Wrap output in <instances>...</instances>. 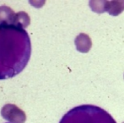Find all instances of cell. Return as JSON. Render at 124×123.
Listing matches in <instances>:
<instances>
[{"label":"cell","instance_id":"cell-1","mask_svg":"<svg viewBox=\"0 0 124 123\" xmlns=\"http://www.w3.org/2000/svg\"><path fill=\"white\" fill-rule=\"evenodd\" d=\"M31 54V39L24 29L14 25H0V79L21 72Z\"/></svg>","mask_w":124,"mask_h":123},{"label":"cell","instance_id":"cell-2","mask_svg":"<svg viewBox=\"0 0 124 123\" xmlns=\"http://www.w3.org/2000/svg\"><path fill=\"white\" fill-rule=\"evenodd\" d=\"M59 123H116L111 115L101 107L84 105L74 107L63 116Z\"/></svg>","mask_w":124,"mask_h":123},{"label":"cell","instance_id":"cell-3","mask_svg":"<svg viewBox=\"0 0 124 123\" xmlns=\"http://www.w3.org/2000/svg\"><path fill=\"white\" fill-rule=\"evenodd\" d=\"M1 116L10 123H25L26 114L14 104H6L1 110Z\"/></svg>","mask_w":124,"mask_h":123},{"label":"cell","instance_id":"cell-4","mask_svg":"<svg viewBox=\"0 0 124 123\" xmlns=\"http://www.w3.org/2000/svg\"><path fill=\"white\" fill-rule=\"evenodd\" d=\"M74 44L76 49L81 53H87L92 47L91 38L85 33H80L76 36L74 40Z\"/></svg>","mask_w":124,"mask_h":123},{"label":"cell","instance_id":"cell-5","mask_svg":"<svg viewBox=\"0 0 124 123\" xmlns=\"http://www.w3.org/2000/svg\"><path fill=\"white\" fill-rule=\"evenodd\" d=\"M15 15L14 10L8 6H0V25H12Z\"/></svg>","mask_w":124,"mask_h":123},{"label":"cell","instance_id":"cell-6","mask_svg":"<svg viewBox=\"0 0 124 123\" xmlns=\"http://www.w3.org/2000/svg\"><path fill=\"white\" fill-rule=\"evenodd\" d=\"M30 24H31V18H30L29 14L26 12L20 11L15 14L12 25L20 27L21 29H25L29 26Z\"/></svg>","mask_w":124,"mask_h":123},{"label":"cell","instance_id":"cell-7","mask_svg":"<svg viewBox=\"0 0 124 123\" xmlns=\"http://www.w3.org/2000/svg\"><path fill=\"white\" fill-rule=\"evenodd\" d=\"M124 11V0H112L108 1L107 11L110 15L117 16Z\"/></svg>","mask_w":124,"mask_h":123},{"label":"cell","instance_id":"cell-8","mask_svg":"<svg viewBox=\"0 0 124 123\" xmlns=\"http://www.w3.org/2000/svg\"><path fill=\"white\" fill-rule=\"evenodd\" d=\"M107 3L108 1L106 0H91L89 2V5L92 11L98 14H102L107 11Z\"/></svg>","mask_w":124,"mask_h":123},{"label":"cell","instance_id":"cell-9","mask_svg":"<svg viewBox=\"0 0 124 123\" xmlns=\"http://www.w3.org/2000/svg\"><path fill=\"white\" fill-rule=\"evenodd\" d=\"M123 123H124V122H123Z\"/></svg>","mask_w":124,"mask_h":123}]
</instances>
